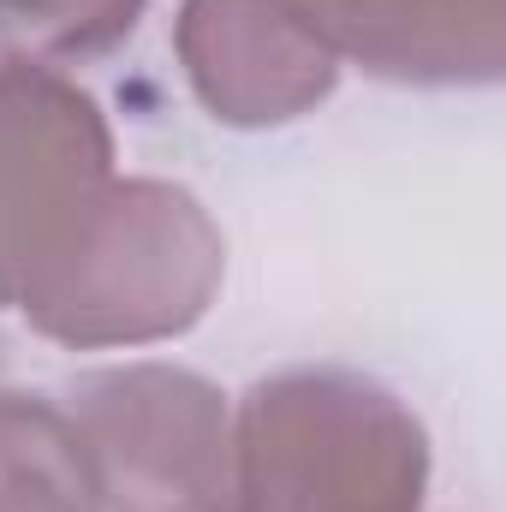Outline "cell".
<instances>
[{"label": "cell", "mask_w": 506, "mask_h": 512, "mask_svg": "<svg viewBox=\"0 0 506 512\" xmlns=\"http://www.w3.org/2000/svg\"><path fill=\"white\" fill-rule=\"evenodd\" d=\"M108 179V131L84 90L30 54H0V304Z\"/></svg>", "instance_id": "4"}, {"label": "cell", "mask_w": 506, "mask_h": 512, "mask_svg": "<svg viewBox=\"0 0 506 512\" xmlns=\"http://www.w3.org/2000/svg\"><path fill=\"white\" fill-rule=\"evenodd\" d=\"M96 477L66 411L0 393V512H96Z\"/></svg>", "instance_id": "7"}, {"label": "cell", "mask_w": 506, "mask_h": 512, "mask_svg": "<svg viewBox=\"0 0 506 512\" xmlns=\"http://www.w3.org/2000/svg\"><path fill=\"white\" fill-rule=\"evenodd\" d=\"M143 0H0V30L36 54L84 60L137 30Z\"/></svg>", "instance_id": "8"}, {"label": "cell", "mask_w": 506, "mask_h": 512, "mask_svg": "<svg viewBox=\"0 0 506 512\" xmlns=\"http://www.w3.org/2000/svg\"><path fill=\"white\" fill-rule=\"evenodd\" d=\"M334 54H358L399 84L501 78V54L459 30V0H286Z\"/></svg>", "instance_id": "6"}, {"label": "cell", "mask_w": 506, "mask_h": 512, "mask_svg": "<svg viewBox=\"0 0 506 512\" xmlns=\"http://www.w3.org/2000/svg\"><path fill=\"white\" fill-rule=\"evenodd\" d=\"M221 239L173 185H102L60 245L36 262L18 304L72 346H137L209 310Z\"/></svg>", "instance_id": "1"}, {"label": "cell", "mask_w": 506, "mask_h": 512, "mask_svg": "<svg viewBox=\"0 0 506 512\" xmlns=\"http://www.w3.org/2000/svg\"><path fill=\"white\" fill-rule=\"evenodd\" d=\"M72 429L108 512H233L221 393L185 370L131 364L72 387Z\"/></svg>", "instance_id": "3"}, {"label": "cell", "mask_w": 506, "mask_h": 512, "mask_svg": "<svg viewBox=\"0 0 506 512\" xmlns=\"http://www.w3.org/2000/svg\"><path fill=\"white\" fill-rule=\"evenodd\" d=\"M185 72L227 126L298 120L334 84V48L286 0H185Z\"/></svg>", "instance_id": "5"}, {"label": "cell", "mask_w": 506, "mask_h": 512, "mask_svg": "<svg viewBox=\"0 0 506 512\" xmlns=\"http://www.w3.org/2000/svg\"><path fill=\"white\" fill-rule=\"evenodd\" d=\"M423 429L387 387L292 370L251 393L233 441V512H417Z\"/></svg>", "instance_id": "2"}]
</instances>
